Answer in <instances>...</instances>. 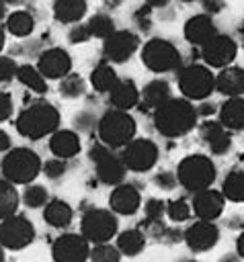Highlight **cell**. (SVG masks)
Returning <instances> with one entry per match:
<instances>
[{"label":"cell","mask_w":244,"mask_h":262,"mask_svg":"<svg viewBox=\"0 0 244 262\" xmlns=\"http://www.w3.org/2000/svg\"><path fill=\"white\" fill-rule=\"evenodd\" d=\"M197 108L187 98H170L154 111V127L164 137H182L197 125Z\"/></svg>","instance_id":"obj_1"},{"label":"cell","mask_w":244,"mask_h":262,"mask_svg":"<svg viewBox=\"0 0 244 262\" xmlns=\"http://www.w3.org/2000/svg\"><path fill=\"white\" fill-rule=\"evenodd\" d=\"M14 127L16 131L31 139V141H37V139H43L47 135H53L59 127V111L45 102V100H39V102H33L31 106L23 108L14 121Z\"/></svg>","instance_id":"obj_2"},{"label":"cell","mask_w":244,"mask_h":262,"mask_svg":"<svg viewBox=\"0 0 244 262\" xmlns=\"http://www.w3.org/2000/svg\"><path fill=\"white\" fill-rule=\"evenodd\" d=\"M215 176H217L215 164L211 162V158L201 156V154L187 156L176 166V180H178V184L182 188H187L189 192H193V194L201 192L205 188H211Z\"/></svg>","instance_id":"obj_3"},{"label":"cell","mask_w":244,"mask_h":262,"mask_svg":"<svg viewBox=\"0 0 244 262\" xmlns=\"http://www.w3.org/2000/svg\"><path fill=\"white\" fill-rule=\"evenodd\" d=\"M135 131H137L135 119L127 111L109 108L98 119V137H100V143H105L111 149L125 147L127 143H131L135 139Z\"/></svg>","instance_id":"obj_4"},{"label":"cell","mask_w":244,"mask_h":262,"mask_svg":"<svg viewBox=\"0 0 244 262\" xmlns=\"http://www.w3.org/2000/svg\"><path fill=\"white\" fill-rule=\"evenodd\" d=\"M41 170V158L29 147H14L2 160V178L12 184H31Z\"/></svg>","instance_id":"obj_5"},{"label":"cell","mask_w":244,"mask_h":262,"mask_svg":"<svg viewBox=\"0 0 244 262\" xmlns=\"http://www.w3.org/2000/svg\"><path fill=\"white\" fill-rule=\"evenodd\" d=\"M178 88L187 100H205L215 90V76L203 63H191L178 70Z\"/></svg>","instance_id":"obj_6"},{"label":"cell","mask_w":244,"mask_h":262,"mask_svg":"<svg viewBox=\"0 0 244 262\" xmlns=\"http://www.w3.org/2000/svg\"><path fill=\"white\" fill-rule=\"evenodd\" d=\"M88 158L94 162V172H96V178L103 182V184H109V186H119L123 184L125 180V174H127V168L121 160V156H115L111 151V147H107L105 143H92L90 151H88Z\"/></svg>","instance_id":"obj_7"},{"label":"cell","mask_w":244,"mask_h":262,"mask_svg":"<svg viewBox=\"0 0 244 262\" xmlns=\"http://www.w3.org/2000/svg\"><path fill=\"white\" fill-rule=\"evenodd\" d=\"M141 61L148 70L156 74H164L180 68V53L174 47V43L156 37L141 47Z\"/></svg>","instance_id":"obj_8"},{"label":"cell","mask_w":244,"mask_h":262,"mask_svg":"<svg viewBox=\"0 0 244 262\" xmlns=\"http://www.w3.org/2000/svg\"><path fill=\"white\" fill-rule=\"evenodd\" d=\"M82 235L88 239V244H109L113 235H117V217L111 209H88L82 215Z\"/></svg>","instance_id":"obj_9"},{"label":"cell","mask_w":244,"mask_h":262,"mask_svg":"<svg viewBox=\"0 0 244 262\" xmlns=\"http://www.w3.org/2000/svg\"><path fill=\"white\" fill-rule=\"evenodd\" d=\"M121 160L131 172H148L158 162V145L152 139H133L121 151Z\"/></svg>","instance_id":"obj_10"},{"label":"cell","mask_w":244,"mask_h":262,"mask_svg":"<svg viewBox=\"0 0 244 262\" xmlns=\"http://www.w3.org/2000/svg\"><path fill=\"white\" fill-rule=\"evenodd\" d=\"M35 239V227L25 215H12L0 221V246L8 250H23Z\"/></svg>","instance_id":"obj_11"},{"label":"cell","mask_w":244,"mask_h":262,"mask_svg":"<svg viewBox=\"0 0 244 262\" xmlns=\"http://www.w3.org/2000/svg\"><path fill=\"white\" fill-rule=\"evenodd\" d=\"M53 262H86L90 258V244L84 235L64 233L51 246Z\"/></svg>","instance_id":"obj_12"},{"label":"cell","mask_w":244,"mask_h":262,"mask_svg":"<svg viewBox=\"0 0 244 262\" xmlns=\"http://www.w3.org/2000/svg\"><path fill=\"white\" fill-rule=\"evenodd\" d=\"M236 53H238L236 41L232 37L219 35V33L201 47V57H203L207 68H221L223 70L236 59Z\"/></svg>","instance_id":"obj_13"},{"label":"cell","mask_w":244,"mask_h":262,"mask_svg":"<svg viewBox=\"0 0 244 262\" xmlns=\"http://www.w3.org/2000/svg\"><path fill=\"white\" fill-rule=\"evenodd\" d=\"M37 70L47 80H62L72 74V57L62 47H49L39 55Z\"/></svg>","instance_id":"obj_14"},{"label":"cell","mask_w":244,"mask_h":262,"mask_svg":"<svg viewBox=\"0 0 244 262\" xmlns=\"http://www.w3.org/2000/svg\"><path fill=\"white\" fill-rule=\"evenodd\" d=\"M139 47V39L135 33L123 29V31H115L111 37L105 39V45H103V51H105V57L113 63H123L127 61Z\"/></svg>","instance_id":"obj_15"},{"label":"cell","mask_w":244,"mask_h":262,"mask_svg":"<svg viewBox=\"0 0 244 262\" xmlns=\"http://www.w3.org/2000/svg\"><path fill=\"white\" fill-rule=\"evenodd\" d=\"M187 246L193 250V252H205V250H211L217 239H219V229L213 221H195L187 227V231L182 233Z\"/></svg>","instance_id":"obj_16"},{"label":"cell","mask_w":244,"mask_h":262,"mask_svg":"<svg viewBox=\"0 0 244 262\" xmlns=\"http://www.w3.org/2000/svg\"><path fill=\"white\" fill-rule=\"evenodd\" d=\"M223 205H226V196L213 188H205L201 192H195L193 201H191V209L195 211V215L201 221L217 219L223 213Z\"/></svg>","instance_id":"obj_17"},{"label":"cell","mask_w":244,"mask_h":262,"mask_svg":"<svg viewBox=\"0 0 244 262\" xmlns=\"http://www.w3.org/2000/svg\"><path fill=\"white\" fill-rule=\"evenodd\" d=\"M141 205V194L133 184H119L109 194V207L117 215H133Z\"/></svg>","instance_id":"obj_18"},{"label":"cell","mask_w":244,"mask_h":262,"mask_svg":"<svg viewBox=\"0 0 244 262\" xmlns=\"http://www.w3.org/2000/svg\"><path fill=\"white\" fill-rule=\"evenodd\" d=\"M217 35V27L209 14H195L185 23V39L191 45L203 47Z\"/></svg>","instance_id":"obj_19"},{"label":"cell","mask_w":244,"mask_h":262,"mask_svg":"<svg viewBox=\"0 0 244 262\" xmlns=\"http://www.w3.org/2000/svg\"><path fill=\"white\" fill-rule=\"evenodd\" d=\"M199 133H201V139L211 149V154H215V156H221V154H226L232 147V137H230V133L226 131V127L219 121L207 119L201 125Z\"/></svg>","instance_id":"obj_20"},{"label":"cell","mask_w":244,"mask_h":262,"mask_svg":"<svg viewBox=\"0 0 244 262\" xmlns=\"http://www.w3.org/2000/svg\"><path fill=\"white\" fill-rule=\"evenodd\" d=\"M215 90L228 98L244 94V68L228 66L215 76Z\"/></svg>","instance_id":"obj_21"},{"label":"cell","mask_w":244,"mask_h":262,"mask_svg":"<svg viewBox=\"0 0 244 262\" xmlns=\"http://www.w3.org/2000/svg\"><path fill=\"white\" fill-rule=\"evenodd\" d=\"M139 98H141V94H139L135 82L129 80V78L119 80L117 86L109 92V102L117 111H129L133 106H137L139 104Z\"/></svg>","instance_id":"obj_22"},{"label":"cell","mask_w":244,"mask_h":262,"mask_svg":"<svg viewBox=\"0 0 244 262\" xmlns=\"http://www.w3.org/2000/svg\"><path fill=\"white\" fill-rule=\"evenodd\" d=\"M49 149L59 160H70L80 151V137L72 129H57L49 137Z\"/></svg>","instance_id":"obj_23"},{"label":"cell","mask_w":244,"mask_h":262,"mask_svg":"<svg viewBox=\"0 0 244 262\" xmlns=\"http://www.w3.org/2000/svg\"><path fill=\"white\" fill-rule=\"evenodd\" d=\"M219 123L232 131L244 129V96L228 98L219 106Z\"/></svg>","instance_id":"obj_24"},{"label":"cell","mask_w":244,"mask_h":262,"mask_svg":"<svg viewBox=\"0 0 244 262\" xmlns=\"http://www.w3.org/2000/svg\"><path fill=\"white\" fill-rule=\"evenodd\" d=\"M172 94H170V84L162 78L158 80H152L144 86L141 90V102H144V108H152L156 111L158 106H162L166 100H170Z\"/></svg>","instance_id":"obj_25"},{"label":"cell","mask_w":244,"mask_h":262,"mask_svg":"<svg viewBox=\"0 0 244 262\" xmlns=\"http://www.w3.org/2000/svg\"><path fill=\"white\" fill-rule=\"evenodd\" d=\"M72 217H74L72 207H70L66 201H62V199L49 201V203L45 205V209H43V219H45V223L51 225V227H57V229L68 227V225L72 223Z\"/></svg>","instance_id":"obj_26"},{"label":"cell","mask_w":244,"mask_h":262,"mask_svg":"<svg viewBox=\"0 0 244 262\" xmlns=\"http://www.w3.org/2000/svg\"><path fill=\"white\" fill-rule=\"evenodd\" d=\"M86 0H53V16L64 25L78 23L86 14Z\"/></svg>","instance_id":"obj_27"},{"label":"cell","mask_w":244,"mask_h":262,"mask_svg":"<svg viewBox=\"0 0 244 262\" xmlns=\"http://www.w3.org/2000/svg\"><path fill=\"white\" fill-rule=\"evenodd\" d=\"M117 82H119V76H117V72L113 70V66L107 63V61L98 63V66L90 72V84H92V88H94L96 92H111V90L117 86Z\"/></svg>","instance_id":"obj_28"},{"label":"cell","mask_w":244,"mask_h":262,"mask_svg":"<svg viewBox=\"0 0 244 262\" xmlns=\"http://www.w3.org/2000/svg\"><path fill=\"white\" fill-rule=\"evenodd\" d=\"M18 192H16V186L12 182H8L6 178H0V221L16 215V209H18Z\"/></svg>","instance_id":"obj_29"},{"label":"cell","mask_w":244,"mask_h":262,"mask_svg":"<svg viewBox=\"0 0 244 262\" xmlns=\"http://www.w3.org/2000/svg\"><path fill=\"white\" fill-rule=\"evenodd\" d=\"M146 246V235L139 229H125L117 235V250L125 256H137Z\"/></svg>","instance_id":"obj_30"},{"label":"cell","mask_w":244,"mask_h":262,"mask_svg":"<svg viewBox=\"0 0 244 262\" xmlns=\"http://www.w3.org/2000/svg\"><path fill=\"white\" fill-rule=\"evenodd\" d=\"M221 194L228 201L242 203L244 201V170H232L221 182Z\"/></svg>","instance_id":"obj_31"},{"label":"cell","mask_w":244,"mask_h":262,"mask_svg":"<svg viewBox=\"0 0 244 262\" xmlns=\"http://www.w3.org/2000/svg\"><path fill=\"white\" fill-rule=\"evenodd\" d=\"M6 29L14 37H27L35 29V18H33V14H29L25 10H14L6 18Z\"/></svg>","instance_id":"obj_32"},{"label":"cell","mask_w":244,"mask_h":262,"mask_svg":"<svg viewBox=\"0 0 244 262\" xmlns=\"http://www.w3.org/2000/svg\"><path fill=\"white\" fill-rule=\"evenodd\" d=\"M16 78L21 80V84H25L29 90L37 92V94H45L47 92V82L45 78L41 76V72L29 63L25 66H18V72H16Z\"/></svg>","instance_id":"obj_33"},{"label":"cell","mask_w":244,"mask_h":262,"mask_svg":"<svg viewBox=\"0 0 244 262\" xmlns=\"http://www.w3.org/2000/svg\"><path fill=\"white\" fill-rule=\"evenodd\" d=\"M86 25H88L90 35H92V37H98V39H107V37H111V35L115 33L113 18H111L109 14H103V12L90 16V20H88Z\"/></svg>","instance_id":"obj_34"},{"label":"cell","mask_w":244,"mask_h":262,"mask_svg":"<svg viewBox=\"0 0 244 262\" xmlns=\"http://www.w3.org/2000/svg\"><path fill=\"white\" fill-rule=\"evenodd\" d=\"M23 203L31 209H39V207H45L49 203V192L45 186L41 184H29L23 192Z\"/></svg>","instance_id":"obj_35"},{"label":"cell","mask_w":244,"mask_h":262,"mask_svg":"<svg viewBox=\"0 0 244 262\" xmlns=\"http://www.w3.org/2000/svg\"><path fill=\"white\" fill-rule=\"evenodd\" d=\"M84 88H86V84H84L82 76H78V74H68L59 82V94L64 98H78L84 94Z\"/></svg>","instance_id":"obj_36"},{"label":"cell","mask_w":244,"mask_h":262,"mask_svg":"<svg viewBox=\"0 0 244 262\" xmlns=\"http://www.w3.org/2000/svg\"><path fill=\"white\" fill-rule=\"evenodd\" d=\"M191 213H193V209L185 199H174V201H168V205H166V215L174 223L187 221L191 217Z\"/></svg>","instance_id":"obj_37"},{"label":"cell","mask_w":244,"mask_h":262,"mask_svg":"<svg viewBox=\"0 0 244 262\" xmlns=\"http://www.w3.org/2000/svg\"><path fill=\"white\" fill-rule=\"evenodd\" d=\"M119 260H121V252L117 250V246L98 244L90 250V262H119Z\"/></svg>","instance_id":"obj_38"},{"label":"cell","mask_w":244,"mask_h":262,"mask_svg":"<svg viewBox=\"0 0 244 262\" xmlns=\"http://www.w3.org/2000/svg\"><path fill=\"white\" fill-rule=\"evenodd\" d=\"M66 170H68V164H66V160H59V158H51L43 164V174L51 180L62 178L66 174Z\"/></svg>","instance_id":"obj_39"},{"label":"cell","mask_w":244,"mask_h":262,"mask_svg":"<svg viewBox=\"0 0 244 262\" xmlns=\"http://www.w3.org/2000/svg\"><path fill=\"white\" fill-rule=\"evenodd\" d=\"M166 213V205L164 201L160 199H150L146 203V217H148V223H158L162 221V215Z\"/></svg>","instance_id":"obj_40"},{"label":"cell","mask_w":244,"mask_h":262,"mask_svg":"<svg viewBox=\"0 0 244 262\" xmlns=\"http://www.w3.org/2000/svg\"><path fill=\"white\" fill-rule=\"evenodd\" d=\"M74 127H76L78 131H92L94 127H98V121H96V117H94L92 113L80 111V113L76 115V119H74Z\"/></svg>","instance_id":"obj_41"},{"label":"cell","mask_w":244,"mask_h":262,"mask_svg":"<svg viewBox=\"0 0 244 262\" xmlns=\"http://www.w3.org/2000/svg\"><path fill=\"white\" fill-rule=\"evenodd\" d=\"M18 72V66L12 57L0 55V82H10Z\"/></svg>","instance_id":"obj_42"},{"label":"cell","mask_w":244,"mask_h":262,"mask_svg":"<svg viewBox=\"0 0 244 262\" xmlns=\"http://www.w3.org/2000/svg\"><path fill=\"white\" fill-rule=\"evenodd\" d=\"M154 182H156V186L158 188H162V190H172L176 184H178V180H176V172H158L156 176H154Z\"/></svg>","instance_id":"obj_43"},{"label":"cell","mask_w":244,"mask_h":262,"mask_svg":"<svg viewBox=\"0 0 244 262\" xmlns=\"http://www.w3.org/2000/svg\"><path fill=\"white\" fill-rule=\"evenodd\" d=\"M92 35H90V31H88V25H74L72 29H70V33H68V39H70V43H84V41H88Z\"/></svg>","instance_id":"obj_44"},{"label":"cell","mask_w":244,"mask_h":262,"mask_svg":"<svg viewBox=\"0 0 244 262\" xmlns=\"http://www.w3.org/2000/svg\"><path fill=\"white\" fill-rule=\"evenodd\" d=\"M12 115V96L8 92H0V123Z\"/></svg>","instance_id":"obj_45"},{"label":"cell","mask_w":244,"mask_h":262,"mask_svg":"<svg viewBox=\"0 0 244 262\" xmlns=\"http://www.w3.org/2000/svg\"><path fill=\"white\" fill-rule=\"evenodd\" d=\"M221 6H223V2L221 0H203V8H205V14H215V12H219L221 10Z\"/></svg>","instance_id":"obj_46"},{"label":"cell","mask_w":244,"mask_h":262,"mask_svg":"<svg viewBox=\"0 0 244 262\" xmlns=\"http://www.w3.org/2000/svg\"><path fill=\"white\" fill-rule=\"evenodd\" d=\"M213 111H215V106L209 104V102H203V104L197 106V115L199 117H209V115H213Z\"/></svg>","instance_id":"obj_47"},{"label":"cell","mask_w":244,"mask_h":262,"mask_svg":"<svg viewBox=\"0 0 244 262\" xmlns=\"http://www.w3.org/2000/svg\"><path fill=\"white\" fill-rule=\"evenodd\" d=\"M0 151H10V137L4 129H0Z\"/></svg>","instance_id":"obj_48"},{"label":"cell","mask_w":244,"mask_h":262,"mask_svg":"<svg viewBox=\"0 0 244 262\" xmlns=\"http://www.w3.org/2000/svg\"><path fill=\"white\" fill-rule=\"evenodd\" d=\"M236 252H238V256L240 258H244V231L238 235V239H236Z\"/></svg>","instance_id":"obj_49"},{"label":"cell","mask_w":244,"mask_h":262,"mask_svg":"<svg viewBox=\"0 0 244 262\" xmlns=\"http://www.w3.org/2000/svg\"><path fill=\"white\" fill-rule=\"evenodd\" d=\"M146 2H148L150 8H162V6H166L170 0H146Z\"/></svg>","instance_id":"obj_50"},{"label":"cell","mask_w":244,"mask_h":262,"mask_svg":"<svg viewBox=\"0 0 244 262\" xmlns=\"http://www.w3.org/2000/svg\"><path fill=\"white\" fill-rule=\"evenodd\" d=\"M6 16V2L4 0H0V20Z\"/></svg>","instance_id":"obj_51"},{"label":"cell","mask_w":244,"mask_h":262,"mask_svg":"<svg viewBox=\"0 0 244 262\" xmlns=\"http://www.w3.org/2000/svg\"><path fill=\"white\" fill-rule=\"evenodd\" d=\"M238 258H240V256H223L219 262H238Z\"/></svg>","instance_id":"obj_52"},{"label":"cell","mask_w":244,"mask_h":262,"mask_svg":"<svg viewBox=\"0 0 244 262\" xmlns=\"http://www.w3.org/2000/svg\"><path fill=\"white\" fill-rule=\"evenodd\" d=\"M4 41H6V35H4V29L0 27V51H2V47H4Z\"/></svg>","instance_id":"obj_53"},{"label":"cell","mask_w":244,"mask_h":262,"mask_svg":"<svg viewBox=\"0 0 244 262\" xmlns=\"http://www.w3.org/2000/svg\"><path fill=\"white\" fill-rule=\"evenodd\" d=\"M6 4H12V6H18V4H23L25 0H4Z\"/></svg>","instance_id":"obj_54"},{"label":"cell","mask_w":244,"mask_h":262,"mask_svg":"<svg viewBox=\"0 0 244 262\" xmlns=\"http://www.w3.org/2000/svg\"><path fill=\"white\" fill-rule=\"evenodd\" d=\"M240 35H242V43H244V20H242V25H240Z\"/></svg>","instance_id":"obj_55"},{"label":"cell","mask_w":244,"mask_h":262,"mask_svg":"<svg viewBox=\"0 0 244 262\" xmlns=\"http://www.w3.org/2000/svg\"><path fill=\"white\" fill-rule=\"evenodd\" d=\"M0 262H4V248L0 246Z\"/></svg>","instance_id":"obj_56"},{"label":"cell","mask_w":244,"mask_h":262,"mask_svg":"<svg viewBox=\"0 0 244 262\" xmlns=\"http://www.w3.org/2000/svg\"><path fill=\"white\" fill-rule=\"evenodd\" d=\"M185 262H197V260H185Z\"/></svg>","instance_id":"obj_57"},{"label":"cell","mask_w":244,"mask_h":262,"mask_svg":"<svg viewBox=\"0 0 244 262\" xmlns=\"http://www.w3.org/2000/svg\"><path fill=\"white\" fill-rule=\"evenodd\" d=\"M182 2H193V0H182Z\"/></svg>","instance_id":"obj_58"}]
</instances>
